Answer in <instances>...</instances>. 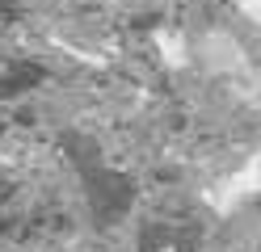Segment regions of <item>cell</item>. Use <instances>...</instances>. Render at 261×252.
I'll return each instance as SVG.
<instances>
[{"mask_svg": "<svg viewBox=\"0 0 261 252\" xmlns=\"http://www.w3.org/2000/svg\"><path fill=\"white\" fill-rule=\"evenodd\" d=\"M21 13V0H0V21H13Z\"/></svg>", "mask_w": 261, "mask_h": 252, "instance_id": "4", "label": "cell"}, {"mask_svg": "<svg viewBox=\"0 0 261 252\" xmlns=\"http://www.w3.org/2000/svg\"><path fill=\"white\" fill-rule=\"evenodd\" d=\"M135 252H202L198 218H143L135 231Z\"/></svg>", "mask_w": 261, "mask_h": 252, "instance_id": "2", "label": "cell"}, {"mask_svg": "<svg viewBox=\"0 0 261 252\" xmlns=\"http://www.w3.org/2000/svg\"><path fill=\"white\" fill-rule=\"evenodd\" d=\"M59 151L80 177L93 227H101V231L118 227L130 214V206H135V181L126 173H118V168L106 160V151L97 147V139H89L85 130H59Z\"/></svg>", "mask_w": 261, "mask_h": 252, "instance_id": "1", "label": "cell"}, {"mask_svg": "<svg viewBox=\"0 0 261 252\" xmlns=\"http://www.w3.org/2000/svg\"><path fill=\"white\" fill-rule=\"evenodd\" d=\"M46 80V67L38 59H13L9 67H0V101H17L25 93L42 89Z\"/></svg>", "mask_w": 261, "mask_h": 252, "instance_id": "3", "label": "cell"}, {"mask_svg": "<svg viewBox=\"0 0 261 252\" xmlns=\"http://www.w3.org/2000/svg\"><path fill=\"white\" fill-rule=\"evenodd\" d=\"M13 189H17V185H13V177H5V173H0V206H5V202L13 198Z\"/></svg>", "mask_w": 261, "mask_h": 252, "instance_id": "5", "label": "cell"}]
</instances>
